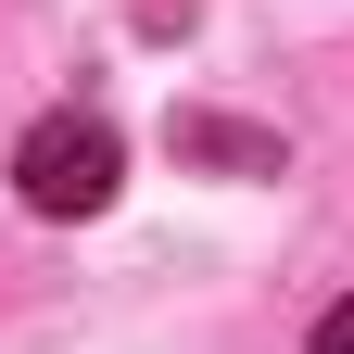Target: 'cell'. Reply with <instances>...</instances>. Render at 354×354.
I'll return each mask as SVG.
<instances>
[{
    "mask_svg": "<svg viewBox=\"0 0 354 354\" xmlns=\"http://www.w3.org/2000/svg\"><path fill=\"white\" fill-rule=\"evenodd\" d=\"M114 177H127V152H114L102 114H38L26 140H13V190H26V215H102Z\"/></svg>",
    "mask_w": 354,
    "mask_h": 354,
    "instance_id": "cell-1",
    "label": "cell"
},
{
    "mask_svg": "<svg viewBox=\"0 0 354 354\" xmlns=\"http://www.w3.org/2000/svg\"><path fill=\"white\" fill-rule=\"evenodd\" d=\"M304 354H354V304H329V317H317V342H304Z\"/></svg>",
    "mask_w": 354,
    "mask_h": 354,
    "instance_id": "cell-2",
    "label": "cell"
}]
</instances>
